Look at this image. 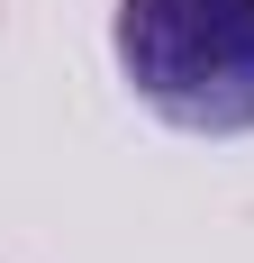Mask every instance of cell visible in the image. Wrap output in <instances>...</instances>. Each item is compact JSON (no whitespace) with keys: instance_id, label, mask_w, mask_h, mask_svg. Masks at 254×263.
I'll return each instance as SVG.
<instances>
[{"instance_id":"cell-1","label":"cell","mask_w":254,"mask_h":263,"mask_svg":"<svg viewBox=\"0 0 254 263\" xmlns=\"http://www.w3.org/2000/svg\"><path fill=\"white\" fill-rule=\"evenodd\" d=\"M127 91L191 136L254 127V0H118Z\"/></svg>"}]
</instances>
